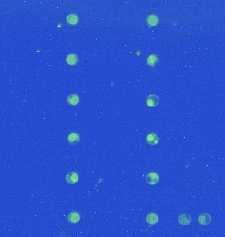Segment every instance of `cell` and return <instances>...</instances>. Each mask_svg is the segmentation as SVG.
Masks as SVG:
<instances>
[{"label": "cell", "instance_id": "cell-1", "mask_svg": "<svg viewBox=\"0 0 225 237\" xmlns=\"http://www.w3.org/2000/svg\"><path fill=\"white\" fill-rule=\"evenodd\" d=\"M159 103V99L157 95L151 94L147 96V98L146 99V104L148 107H155L158 105Z\"/></svg>", "mask_w": 225, "mask_h": 237}, {"label": "cell", "instance_id": "cell-2", "mask_svg": "<svg viewBox=\"0 0 225 237\" xmlns=\"http://www.w3.org/2000/svg\"><path fill=\"white\" fill-rule=\"evenodd\" d=\"M65 179L69 184H74L78 181V175L76 172H70L65 176Z\"/></svg>", "mask_w": 225, "mask_h": 237}, {"label": "cell", "instance_id": "cell-3", "mask_svg": "<svg viewBox=\"0 0 225 237\" xmlns=\"http://www.w3.org/2000/svg\"><path fill=\"white\" fill-rule=\"evenodd\" d=\"M198 221L202 225H209L211 223V218L209 214L205 213V214H202L199 215Z\"/></svg>", "mask_w": 225, "mask_h": 237}, {"label": "cell", "instance_id": "cell-4", "mask_svg": "<svg viewBox=\"0 0 225 237\" xmlns=\"http://www.w3.org/2000/svg\"><path fill=\"white\" fill-rule=\"evenodd\" d=\"M192 221L191 216L188 214H182L179 216L178 222L182 225H188Z\"/></svg>", "mask_w": 225, "mask_h": 237}, {"label": "cell", "instance_id": "cell-5", "mask_svg": "<svg viewBox=\"0 0 225 237\" xmlns=\"http://www.w3.org/2000/svg\"><path fill=\"white\" fill-rule=\"evenodd\" d=\"M159 181V176L155 173H151L148 174L146 176V182L151 184V185H154Z\"/></svg>", "mask_w": 225, "mask_h": 237}, {"label": "cell", "instance_id": "cell-6", "mask_svg": "<svg viewBox=\"0 0 225 237\" xmlns=\"http://www.w3.org/2000/svg\"><path fill=\"white\" fill-rule=\"evenodd\" d=\"M146 140H147V143L150 144V145L154 146V145H156V144L158 143L159 137L156 134L151 133V134H149L147 136Z\"/></svg>", "mask_w": 225, "mask_h": 237}, {"label": "cell", "instance_id": "cell-7", "mask_svg": "<svg viewBox=\"0 0 225 237\" xmlns=\"http://www.w3.org/2000/svg\"><path fill=\"white\" fill-rule=\"evenodd\" d=\"M67 219L71 223H76L80 221V215L77 212L73 211L70 213L67 217Z\"/></svg>", "mask_w": 225, "mask_h": 237}, {"label": "cell", "instance_id": "cell-8", "mask_svg": "<svg viewBox=\"0 0 225 237\" xmlns=\"http://www.w3.org/2000/svg\"><path fill=\"white\" fill-rule=\"evenodd\" d=\"M146 219L147 223H149L150 225H155L158 222L159 218H158V216L155 214L152 213V214H150L147 215Z\"/></svg>", "mask_w": 225, "mask_h": 237}, {"label": "cell", "instance_id": "cell-9", "mask_svg": "<svg viewBox=\"0 0 225 237\" xmlns=\"http://www.w3.org/2000/svg\"><path fill=\"white\" fill-rule=\"evenodd\" d=\"M80 140L79 135L77 133H71L68 136V142H69L71 144H77Z\"/></svg>", "mask_w": 225, "mask_h": 237}, {"label": "cell", "instance_id": "cell-10", "mask_svg": "<svg viewBox=\"0 0 225 237\" xmlns=\"http://www.w3.org/2000/svg\"><path fill=\"white\" fill-rule=\"evenodd\" d=\"M78 56L76 54H69L67 58V62L71 65H74L78 62Z\"/></svg>", "mask_w": 225, "mask_h": 237}, {"label": "cell", "instance_id": "cell-11", "mask_svg": "<svg viewBox=\"0 0 225 237\" xmlns=\"http://www.w3.org/2000/svg\"><path fill=\"white\" fill-rule=\"evenodd\" d=\"M67 102L72 106H75L79 102V98L77 95L71 94L67 97Z\"/></svg>", "mask_w": 225, "mask_h": 237}, {"label": "cell", "instance_id": "cell-12", "mask_svg": "<svg viewBox=\"0 0 225 237\" xmlns=\"http://www.w3.org/2000/svg\"><path fill=\"white\" fill-rule=\"evenodd\" d=\"M158 61H159V59L158 58V56L155 55H150V57L147 58V60L148 65H149L150 66H151V67L155 66L157 64H158Z\"/></svg>", "mask_w": 225, "mask_h": 237}, {"label": "cell", "instance_id": "cell-13", "mask_svg": "<svg viewBox=\"0 0 225 237\" xmlns=\"http://www.w3.org/2000/svg\"><path fill=\"white\" fill-rule=\"evenodd\" d=\"M67 20L68 23L71 24V25H75L78 22V17L74 14H71L67 16Z\"/></svg>", "mask_w": 225, "mask_h": 237}, {"label": "cell", "instance_id": "cell-14", "mask_svg": "<svg viewBox=\"0 0 225 237\" xmlns=\"http://www.w3.org/2000/svg\"><path fill=\"white\" fill-rule=\"evenodd\" d=\"M147 23L151 26H155L158 23V18L155 15H151L147 19Z\"/></svg>", "mask_w": 225, "mask_h": 237}]
</instances>
